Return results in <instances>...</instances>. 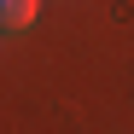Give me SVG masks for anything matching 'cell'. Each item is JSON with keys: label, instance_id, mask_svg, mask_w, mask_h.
I'll use <instances>...</instances> for the list:
<instances>
[{"label": "cell", "instance_id": "cell-1", "mask_svg": "<svg viewBox=\"0 0 134 134\" xmlns=\"http://www.w3.org/2000/svg\"><path fill=\"white\" fill-rule=\"evenodd\" d=\"M41 18V0H0V29H29Z\"/></svg>", "mask_w": 134, "mask_h": 134}]
</instances>
